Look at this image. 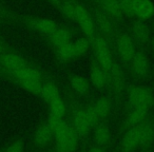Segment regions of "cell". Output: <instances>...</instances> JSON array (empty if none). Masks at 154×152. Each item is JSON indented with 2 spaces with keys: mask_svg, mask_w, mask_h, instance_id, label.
I'll list each match as a JSON object with an SVG mask.
<instances>
[{
  "mask_svg": "<svg viewBox=\"0 0 154 152\" xmlns=\"http://www.w3.org/2000/svg\"><path fill=\"white\" fill-rule=\"evenodd\" d=\"M29 62L21 54L10 50L0 54V70L14 71L26 66Z\"/></svg>",
  "mask_w": 154,
  "mask_h": 152,
  "instance_id": "cell-8",
  "label": "cell"
},
{
  "mask_svg": "<svg viewBox=\"0 0 154 152\" xmlns=\"http://www.w3.org/2000/svg\"><path fill=\"white\" fill-rule=\"evenodd\" d=\"M90 45L91 41L87 37H80V38H77L75 41H71V47H72L74 58L86 54L88 50L90 49Z\"/></svg>",
  "mask_w": 154,
  "mask_h": 152,
  "instance_id": "cell-25",
  "label": "cell"
},
{
  "mask_svg": "<svg viewBox=\"0 0 154 152\" xmlns=\"http://www.w3.org/2000/svg\"><path fill=\"white\" fill-rule=\"evenodd\" d=\"M7 23H12V22L8 21V20H5V19H0V26H3V24H7Z\"/></svg>",
  "mask_w": 154,
  "mask_h": 152,
  "instance_id": "cell-37",
  "label": "cell"
},
{
  "mask_svg": "<svg viewBox=\"0 0 154 152\" xmlns=\"http://www.w3.org/2000/svg\"><path fill=\"white\" fill-rule=\"evenodd\" d=\"M90 82L97 89H103L109 82L108 73L97 62H92V64H91Z\"/></svg>",
  "mask_w": 154,
  "mask_h": 152,
  "instance_id": "cell-16",
  "label": "cell"
},
{
  "mask_svg": "<svg viewBox=\"0 0 154 152\" xmlns=\"http://www.w3.org/2000/svg\"><path fill=\"white\" fill-rule=\"evenodd\" d=\"M149 45H150V49H151V51L154 53V37H153V38H151V39H150Z\"/></svg>",
  "mask_w": 154,
  "mask_h": 152,
  "instance_id": "cell-36",
  "label": "cell"
},
{
  "mask_svg": "<svg viewBox=\"0 0 154 152\" xmlns=\"http://www.w3.org/2000/svg\"><path fill=\"white\" fill-rule=\"evenodd\" d=\"M56 139L57 152H74L78 146V134L70 126L58 134L54 135Z\"/></svg>",
  "mask_w": 154,
  "mask_h": 152,
  "instance_id": "cell-5",
  "label": "cell"
},
{
  "mask_svg": "<svg viewBox=\"0 0 154 152\" xmlns=\"http://www.w3.org/2000/svg\"><path fill=\"white\" fill-rule=\"evenodd\" d=\"M53 131L49 127L48 123L39 125L33 135V143L37 148H45L53 138Z\"/></svg>",
  "mask_w": 154,
  "mask_h": 152,
  "instance_id": "cell-13",
  "label": "cell"
},
{
  "mask_svg": "<svg viewBox=\"0 0 154 152\" xmlns=\"http://www.w3.org/2000/svg\"><path fill=\"white\" fill-rule=\"evenodd\" d=\"M75 21L79 24L82 33L86 35V37L91 41L96 37V26L94 23L93 16L82 3H76V14H75Z\"/></svg>",
  "mask_w": 154,
  "mask_h": 152,
  "instance_id": "cell-3",
  "label": "cell"
},
{
  "mask_svg": "<svg viewBox=\"0 0 154 152\" xmlns=\"http://www.w3.org/2000/svg\"><path fill=\"white\" fill-rule=\"evenodd\" d=\"M141 152H153V149L152 148H143Z\"/></svg>",
  "mask_w": 154,
  "mask_h": 152,
  "instance_id": "cell-38",
  "label": "cell"
},
{
  "mask_svg": "<svg viewBox=\"0 0 154 152\" xmlns=\"http://www.w3.org/2000/svg\"><path fill=\"white\" fill-rule=\"evenodd\" d=\"M120 10L124 16L134 17V9H133V0H118Z\"/></svg>",
  "mask_w": 154,
  "mask_h": 152,
  "instance_id": "cell-30",
  "label": "cell"
},
{
  "mask_svg": "<svg viewBox=\"0 0 154 152\" xmlns=\"http://www.w3.org/2000/svg\"><path fill=\"white\" fill-rule=\"evenodd\" d=\"M94 108L95 112L98 115L99 119H105L109 116V114L111 113L112 110V103L108 97L103 96L99 97L98 99H96V101L94 103V105H92Z\"/></svg>",
  "mask_w": 154,
  "mask_h": 152,
  "instance_id": "cell-22",
  "label": "cell"
},
{
  "mask_svg": "<svg viewBox=\"0 0 154 152\" xmlns=\"http://www.w3.org/2000/svg\"><path fill=\"white\" fill-rule=\"evenodd\" d=\"M150 29L149 26L143 20H136V21L133 22L132 28H131V35L133 41H134L136 45H141V47H145L148 45L150 42Z\"/></svg>",
  "mask_w": 154,
  "mask_h": 152,
  "instance_id": "cell-10",
  "label": "cell"
},
{
  "mask_svg": "<svg viewBox=\"0 0 154 152\" xmlns=\"http://www.w3.org/2000/svg\"><path fill=\"white\" fill-rule=\"evenodd\" d=\"M93 19H94L95 26L99 30L106 39H111L114 36V26L113 21L99 9H93L92 12Z\"/></svg>",
  "mask_w": 154,
  "mask_h": 152,
  "instance_id": "cell-9",
  "label": "cell"
},
{
  "mask_svg": "<svg viewBox=\"0 0 154 152\" xmlns=\"http://www.w3.org/2000/svg\"><path fill=\"white\" fill-rule=\"evenodd\" d=\"M73 123H74V130L78 135H85L90 131L91 124L89 123L87 115L84 109H77L74 112L73 116Z\"/></svg>",
  "mask_w": 154,
  "mask_h": 152,
  "instance_id": "cell-18",
  "label": "cell"
},
{
  "mask_svg": "<svg viewBox=\"0 0 154 152\" xmlns=\"http://www.w3.org/2000/svg\"><path fill=\"white\" fill-rule=\"evenodd\" d=\"M59 89L53 82H45L41 85V90L39 96L47 103H50L53 99L60 96Z\"/></svg>",
  "mask_w": 154,
  "mask_h": 152,
  "instance_id": "cell-21",
  "label": "cell"
},
{
  "mask_svg": "<svg viewBox=\"0 0 154 152\" xmlns=\"http://www.w3.org/2000/svg\"><path fill=\"white\" fill-rule=\"evenodd\" d=\"M24 141L21 138H17L13 141L5 148L1 149V152H24Z\"/></svg>",
  "mask_w": 154,
  "mask_h": 152,
  "instance_id": "cell-29",
  "label": "cell"
},
{
  "mask_svg": "<svg viewBox=\"0 0 154 152\" xmlns=\"http://www.w3.org/2000/svg\"><path fill=\"white\" fill-rule=\"evenodd\" d=\"M110 139H111V133H110L109 127L106 124L96 125L94 131V141L97 144V146L105 147L109 144Z\"/></svg>",
  "mask_w": 154,
  "mask_h": 152,
  "instance_id": "cell-23",
  "label": "cell"
},
{
  "mask_svg": "<svg viewBox=\"0 0 154 152\" xmlns=\"http://www.w3.org/2000/svg\"><path fill=\"white\" fill-rule=\"evenodd\" d=\"M76 3L74 0H61L58 10L61 15L66 19L75 21V14H76Z\"/></svg>",
  "mask_w": 154,
  "mask_h": 152,
  "instance_id": "cell-26",
  "label": "cell"
},
{
  "mask_svg": "<svg viewBox=\"0 0 154 152\" xmlns=\"http://www.w3.org/2000/svg\"><path fill=\"white\" fill-rule=\"evenodd\" d=\"M129 103L132 108L150 110L154 105V94L147 87H133L129 91Z\"/></svg>",
  "mask_w": 154,
  "mask_h": 152,
  "instance_id": "cell-4",
  "label": "cell"
},
{
  "mask_svg": "<svg viewBox=\"0 0 154 152\" xmlns=\"http://www.w3.org/2000/svg\"><path fill=\"white\" fill-rule=\"evenodd\" d=\"M0 152H1V150H0Z\"/></svg>",
  "mask_w": 154,
  "mask_h": 152,
  "instance_id": "cell-39",
  "label": "cell"
},
{
  "mask_svg": "<svg viewBox=\"0 0 154 152\" xmlns=\"http://www.w3.org/2000/svg\"><path fill=\"white\" fill-rule=\"evenodd\" d=\"M115 45L122 61L130 64L133 56L136 53L135 42L133 41L132 37L127 33H119L115 37Z\"/></svg>",
  "mask_w": 154,
  "mask_h": 152,
  "instance_id": "cell-6",
  "label": "cell"
},
{
  "mask_svg": "<svg viewBox=\"0 0 154 152\" xmlns=\"http://www.w3.org/2000/svg\"><path fill=\"white\" fill-rule=\"evenodd\" d=\"M84 110H85V113H86L89 123L91 124V126L93 127V126H95V125L99 124V120H100V119H99L98 115H97L96 112H95L93 106H87Z\"/></svg>",
  "mask_w": 154,
  "mask_h": 152,
  "instance_id": "cell-32",
  "label": "cell"
},
{
  "mask_svg": "<svg viewBox=\"0 0 154 152\" xmlns=\"http://www.w3.org/2000/svg\"><path fill=\"white\" fill-rule=\"evenodd\" d=\"M148 114H149V110L143 109V108H133L127 115L126 119H125V125L128 128L134 127L136 125L140 124L141 122L148 118Z\"/></svg>",
  "mask_w": 154,
  "mask_h": 152,
  "instance_id": "cell-19",
  "label": "cell"
},
{
  "mask_svg": "<svg viewBox=\"0 0 154 152\" xmlns=\"http://www.w3.org/2000/svg\"><path fill=\"white\" fill-rule=\"evenodd\" d=\"M11 50L10 45H8V42L2 38V37H0V54L5 53V52H8Z\"/></svg>",
  "mask_w": 154,
  "mask_h": 152,
  "instance_id": "cell-33",
  "label": "cell"
},
{
  "mask_svg": "<svg viewBox=\"0 0 154 152\" xmlns=\"http://www.w3.org/2000/svg\"><path fill=\"white\" fill-rule=\"evenodd\" d=\"M108 78H109V82H111L112 87L116 92H122L125 87V74L117 62H113L111 69L108 72Z\"/></svg>",
  "mask_w": 154,
  "mask_h": 152,
  "instance_id": "cell-17",
  "label": "cell"
},
{
  "mask_svg": "<svg viewBox=\"0 0 154 152\" xmlns=\"http://www.w3.org/2000/svg\"><path fill=\"white\" fill-rule=\"evenodd\" d=\"M141 137H143V127L140 123L128 129L120 141V148L124 152H133L140 147Z\"/></svg>",
  "mask_w": 154,
  "mask_h": 152,
  "instance_id": "cell-7",
  "label": "cell"
},
{
  "mask_svg": "<svg viewBox=\"0 0 154 152\" xmlns=\"http://www.w3.org/2000/svg\"><path fill=\"white\" fill-rule=\"evenodd\" d=\"M48 104H49V110L51 115L57 116V117H63L66 115V103L63 101V99L60 96L53 99V101H51Z\"/></svg>",
  "mask_w": 154,
  "mask_h": 152,
  "instance_id": "cell-27",
  "label": "cell"
},
{
  "mask_svg": "<svg viewBox=\"0 0 154 152\" xmlns=\"http://www.w3.org/2000/svg\"><path fill=\"white\" fill-rule=\"evenodd\" d=\"M15 22H20L30 30L48 37L51 35L56 29L58 28V23L53 19L50 18H42L36 17V16H26V15H19L17 14Z\"/></svg>",
  "mask_w": 154,
  "mask_h": 152,
  "instance_id": "cell-1",
  "label": "cell"
},
{
  "mask_svg": "<svg viewBox=\"0 0 154 152\" xmlns=\"http://www.w3.org/2000/svg\"><path fill=\"white\" fill-rule=\"evenodd\" d=\"M88 152H106V150L103 149V147H100V146H94Z\"/></svg>",
  "mask_w": 154,
  "mask_h": 152,
  "instance_id": "cell-34",
  "label": "cell"
},
{
  "mask_svg": "<svg viewBox=\"0 0 154 152\" xmlns=\"http://www.w3.org/2000/svg\"><path fill=\"white\" fill-rule=\"evenodd\" d=\"M143 127V137H141L140 148H151L154 144V123L151 119L146 118L141 122Z\"/></svg>",
  "mask_w": 154,
  "mask_h": 152,
  "instance_id": "cell-20",
  "label": "cell"
},
{
  "mask_svg": "<svg viewBox=\"0 0 154 152\" xmlns=\"http://www.w3.org/2000/svg\"><path fill=\"white\" fill-rule=\"evenodd\" d=\"M92 43L97 64L108 73L114 62L109 42L103 36L96 35V37L92 41Z\"/></svg>",
  "mask_w": 154,
  "mask_h": 152,
  "instance_id": "cell-2",
  "label": "cell"
},
{
  "mask_svg": "<svg viewBox=\"0 0 154 152\" xmlns=\"http://www.w3.org/2000/svg\"><path fill=\"white\" fill-rule=\"evenodd\" d=\"M70 86L73 89V91L76 92L77 94L84 95L88 92L90 84H89L88 79L85 76L77 74L73 75L72 77L70 78Z\"/></svg>",
  "mask_w": 154,
  "mask_h": 152,
  "instance_id": "cell-24",
  "label": "cell"
},
{
  "mask_svg": "<svg viewBox=\"0 0 154 152\" xmlns=\"http://www.w3.org/2000/svg\"><path fill=\"white\" fill-rule=\"evenodd\" d=\"M134 16L140 20H149L154 16V3L151 0H133Z\"/></svg>",
  "mask_w": 154,
  "mask_h": 152,
  "instance_id": "cell-14",
  "label": "cell"
},
{
  "mask_svg": "<svg viewBox=\"0 0 154 152\" xmlns=\"http://www.w3.org/2000/svg\"><path fill=\"white\" fill-rule=\"evenodd\" d=\"M48 2H50L52 5H54V7H56L58 9V7H59L60 2H61V0H47Z\"/></svg>",
  "mask_w": 154,
  "mask_h": 152,
  "instance_id": "cell-35",
  "label": "cell"
},
{
  "mask_svg": "<svg viewBox=\"0 0 154 152\" xmlns=\"http://www.w3.org/2000/svg\"><path fill=\"white\" fill-rule=\"evenodd\" d=\"M16 17H17V13L10 10L9 8L3 7V5H0V19H5L8 20V21L15 22Z\"/></svg>",
  "mask_w": 154,
  "mask_h": 152,
  "instance_id": "cell-31",
  "label": "cell"
},
{
  "mask_svg": "<svg viewBox=\"0 0 154 152\" xmlns=\"http://www.w3.org/2000/svg\"><path fill=\"white\" fill-rule=\"evenodd\" d=\"M71 38H72V33L66 26H58L51 35L47 37L49 43L54 49L71 42Z\"/></svg>",
  "mask_w": 154,
  "mask_h": 152,
  "instance_id": "cell-15",
  "label": "cell"
},
{
  "mask_svg": "<svg viewBox=\"0 0 154 152\" xmlns=\"http://www.w3.org/2000/svg\"><path fill=\"white\" fill-rule=\"evenodd\" d=\"M133 74L138 78L147 77L150 73V61L148 56L143 51H136L130 61Z\"/></svg>",
  "mask_w": 154,
  "mask_h": 152,
  "instance_id": "cell-11",
  "label": "cell"
},
{
  "mask_svg": "<svg viewBox=\"0 0 154 152\" xmlns=\"http://www.w3.org/2000/svg\"><path fill=\"white\" fill-rule=\"evenodd\" d=\"M99 10L106 14L112 21H119L122 18V13L120 10L118 0H96Z\"/></svg>",
  "mask_w": 154,
  "mask_h": 152,
  "instance_id": "cell-12",
  "label": "cell"
},
{
  "mask_svg": "<svg viewBox=\"0 0 154 152\" xmlns=\"http://www.w3.org/2000/svg\"><path fill=\"white\" fill-rule=\"evenodd\" d=\"M55 54L57 59L60 62H62V64L71 61L74 58V55H73V52H72V47H71V42L61 45V47L56 48Z\"/></svg>",
  "mask_w": 154,
  "mask_h": 152,
  "instance_id": "cell-28",
  "label": "cell"
}]
</instances>
